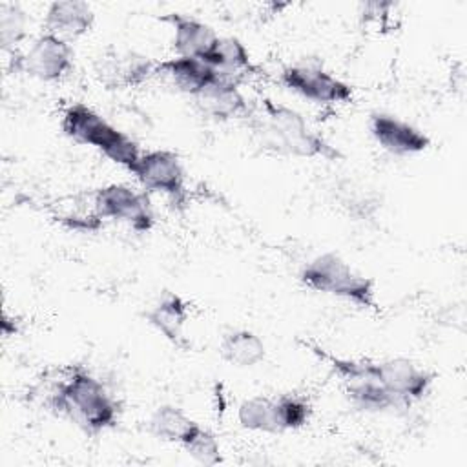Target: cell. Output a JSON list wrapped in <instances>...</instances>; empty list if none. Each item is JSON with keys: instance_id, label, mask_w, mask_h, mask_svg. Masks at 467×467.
Wrapping results in <instances>:
<instances>
[{"instance_id": "cell-1", "label": "cell", "mask_w": 467, "mask_h": 467, "mask_svg": "<svg viewBox=\"0 0 467 467\" xmlns=\"http://www.w3.org/2000/svg\"><path fill=\"white\" fill-rule=\"evenodd\" d=\"M47 405L93 436L115 427L119 421V403L104 383L84 367L66 370L47 396Z\"/></svg>"}, {"instance_id": "cell-2", "label": "cell", "mask_w": 467, "mask_h": 467, "mask_svg": "<svg viewBox=\"0 0 467 467\" xmlns=\"http://www.w3.org/2000/svg\"><path fill=\"white\" fill-rule=\"evenodd\" d=\"M263 106L265 120L259 126V133L263 135L265 146L303 159L321 157L327 161H339L343 157L336 146L308 126L297 109L272 102L270 99H265Z\"/></svg>"}, {"instance_id": "cell-3", "label": "cell", "mask_w": 467, "mask_h": 467, "mask_svg": "<svg viewBox=\"0 0 467 467\" xmlns=\"http://www.w3.org/2000/svg\"><path fill=\"white\" fill-rule=\"evenodd\" d=\"M60 128L73 142L99 150L106 159L128 171L142 153L135 139L120 131L84 102H75L64 109Z\"/></svg>"}, {"instance_id": "cell-4", "label": "cell", "mask_w": 467, "mask_h": 467, "mask_svg": "<svg viewBox=\"0 0 467 467\" xmlns=\"http://www.w3.org/2000/svg\"><path fill=\"white\" fill-rule=\"evenodd\" d=\"M299 281L314 292L350 301L359 308H376L378 305L374 279L354 270L334 252L308 261L299 272Z\"/></svg>"}, {"instance_id": "cell-5", "label": "cell", "mask_w": 467, "mask_h": 467, "mask_svg": "<svg viewBox=\"0 0 467 467\" xmlns=\"http://www.w3.org/2000/svg\"><path fill=\"white\" fill-rule=\"evenodd\" d=\"M319 359L327 361L336 376L343 383L348 401L365 412H383L389 409H407V405L389 392L374 376L372 361L368 359H347L323 352L317 347H310Z\"/></svg>"}, {"instance_id": "cell-6", "label": "cell", "mask_w": 467, "mask_h": 467, "mask_svg": "<svg viewBox=\"0 0 467 467\" xmlns=\"http://www.w3.org/2000/svg\"><path fill=\"white\" fill-rule=\"evenodd\" d=\"M93 213L100 221L124 223L139 234L150 232L155 223L150 193L124 182H113L95 190Z\"/></svg>"}, {"instance_id": "cell-7", "label": "cell", "mask_w": 467, "mask_h": 467, "mask_svg": "<svg viewBox=\"0 0 467 467\" xmlns=\"http://www.w3.org/2000/svg\"><path fill=\"white\" fill-rule=\"evenodd\" d=\"M130 173L148 193L164 195L173 208L186 206V173L177 153L170 150L142 151Z\"/></svg>"}, {"instance_id": "cell-8", "label": "cell", "mask_w": 467, "mask_h": 467, "mask_svg": "<svg viewBox=\"0 0 467 467\" xmlns=\"http://www.w3.org/2000/svg\"><path fill=\"white\" fill-rule=\"evenodd\" d=\"M281 84L316 104H345L352 100V88L314 62H299L281 71Z\"/></svg>"}, {"instance_id": "cell-9", "label": "cell", "mask_w": 467, "mask_h": 467, "mask_svg": "<svg viewBox=\"0 0 467 467\" xmlns=\"http://www.w3.org/2000/svg\"><path fill=\"white\" fill-rule=\"evenodd\" d=\"M73 47L67 40L42 33L33 40L29 49L16 58L15 69L24 71L42 82H57L73 69Z\"/></svg>"}, {"instance_id": "cell-10", "label": "cell", "mask_w": 467, "mask_h": 467, "mask_svg": "<svg viewBox=\"0 0 467 467\" xmlns=\"http://www.w3.org/2000/svg\"><path fill=\"white\" fill-rule=\"evenodd\" d=\"M372 372L378 381L407 407L412 401L423 400L434 379V374L407 358L372 361Z\"/></svg>"}, {"instance_id": "cell-11", "label": "cell", "mask_w": 467, "mask_h": 467, "mask_svg": "<svg viewBox=\"0 0 467 467\" xmlns=\"http://www.w3.org/2000/svg\"><path fill=\"white\" fill-rule=\"evenodd\" d=\"M368 130L374 140L396 157L418 155L431 146V139L425 131L389 113H372Z\"/></svg>"}, {"instance_id": "cell-12", "label": "cell", "mask_w": 467, "mask_h": 467, "mask_svg": "<svg viewBox=\"0 0 467 467\" xmlns=\"http://www.w3.org/2000/svg\"><path fill=\"white\" fill-rule=\"evenodd\" d=\"M155 62L135 51L104 53L97 64L100 82L109 88H135L155 73Z\"/></svg>"}, {"instance_id": "cell-13", "label": "cell", "mask_w": 467, "mask_h": 467, "mask_svg": "<svg viewBox=\"0 0 467 467\" xmlns=\"http://www.w3.org/2000/svg\"><path fill=\"white\" fill-rule=\"evenodd\" d=\"M162 22L170 24L173 31L171 46L181 57H195L202 60L219 38L213 27L182 13H168L162 16Z\"/></svg>"}, {"instance_id": "cell-14", "label": "cell", "mask_w": 467, "mask_h": 467, "mask_svg": "<svg viewBox=\"0 0 467 467\" xmlns=\"http://www.w3.org/2000/svg\"><path fill=\"white\" fill-rule=\"evenodd\" d=\"M155 73H162L179 91L199 97L219 73L201 58L195 57H171L155 66Z\"/></svg>"}, {"instance_id": "cell-15", "label": "cell", "mask_w": 467, "mask_h": 467, "mask_svg": "<svg viewBox=\"0 0 467 467\" xmlns=\"http://www.w3.org/2000/svg\"><path fill=\"white\" fill-rule=\"evenodd\" d=\"M95 24V13L88 2L60 0L47 5L44 16L46 33H53L64 40L86 35Z\"/></svg>"}, {"instance_id": "cell-16", "label": "cell", "mask_w": 467, "mask_h": 467, "mask_svg": "<svg viewBox=\"0 0 467 467\" xmlns=\"http://www.w3.org/2000/svg\"><path fill=\"white\" fill-rule=\"evenodd\" d=\"M197 104L213 119L228 120L241 115H246L248 104L243 93L239 91V80L221 75L199 95L195 97Z\"/></svg>"}, {"instance_id": "cell-17", "label": "cell", "mask_w": 467, "mask_h": 467, "mask_svg": "<svg viewBox=\"0 0 467 467\" xmlns=\"http://www.w3.org/2000/svg\"><path fill=\"white\" fill-rule=\"evenodd\" d=\"M144 317L170 343H173L179 348L188 347V341L184 336V325L188 321V305L181 296H177L173 292H166L144 314Z\"/></svg>"}, {"instance_id": "cell-18", "label": "cell", "mask_w": 467, "mask_h": 467, "mask_svg": "<svg viewBox=\"0 0 467 467\" xmlns=\"http://www.w3.org/2000/svg\"><path fill=\"white\" fill-rule=\"evenodd\" d=\"M217 73L237 78L254 69L246 46L237 36H219L213 49L202 58Z\"/></svg>"}, {"instance_id": "cell-19", "label": "cell", "mask_w": 467, "mask_h": 467, "mask_svg": "<svg viewBox=\"0 0 467 467\" xmlns=\"http://www.w3.org/2000/svg\"><path fill=\"white\" fill-rule=\"evenodd\" d=\"M237 420L243 429L254 432H266V434H281V418L277 409V398L270 396H252L239 403L237 407Z\"/></svg>"}, {"instance_id": "cell-20", "label": "cell", "mask_w": 467, "mask_h": 467, "mask_svg": "<svg viewBox=\"0 0 467 467\" xmlns=\"http://www.w3.org/2000/svg\"><path fill=\"white\" fill-rule=\"evenodd\" d=\"M219 352L224 361L235 367H255L266 356V347L263 339L246 328L230 330L224 334Z\"/></svg>"}, {"instance_id": "cell-21", "label": "cell", "mask_w": 467, "mask_h": 467, "mask_svg": "<svg viewBox=\"0 0 467 467\" xmlns=\"http://www.w3.org/2000/svg\"><path fill=\"white\" fill-rule=\"evenodd\" d=\"M195 423L197 421L192 420L182 409L175 405H161L148 420V432L157 440L181 445Z\"/></svg>"}, {"instance_id": "cell-22", "label": "cell", "mask_w": 467, "mask_h": 467, "mask_svg": "<svg viewBox=\"0 0 467 467\" xmlns=\"http://www.w3.org/2000/svg\"><path fill=\"white\" fill-rule=\"evenodd\" d=\"M181 447L199 463L202 465H217L223 456H221V445L215 438V434L202 427L201 423H195L192 431L184 436L181 441Z\"/></svg>"}, {"instance_id": "cell-23", "label": "cell", "mask_w": 467, "mask_h": 467, "mask_svg": "<svg viewBox=\"0 0 467 467\" xmlns=\"http://www.w3.org/2000/svg\"><path fill=\"white\" fill-rule=\"evenodd\" d=\"M27 29V15L20 4L2 2L0 4V42L2 47L13 49L24 36Z\"/></svg>"}, {"instance_id": "cell-24", "label": "cell", "mask_w": 467, "mask_h": 467, "mask_svg": "<svg viewBox=\"0 0 467 467\" xmlns=\"http://www.w3.org/2000/svg\"><path fill=\"white\" fill-rule=\"evenodd\" d=\"M277 409L283 432L305 427L312 416V405L306 398L297 394H283L277 398Z\"/></svg>"}]
</instances>
